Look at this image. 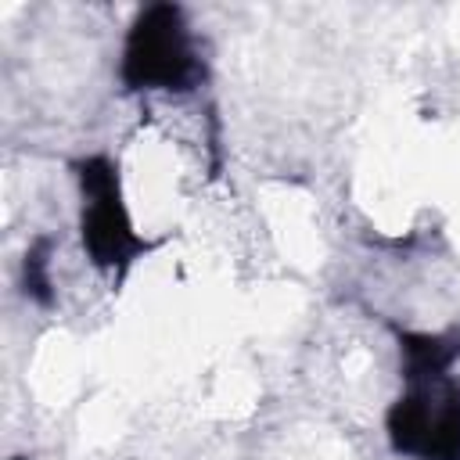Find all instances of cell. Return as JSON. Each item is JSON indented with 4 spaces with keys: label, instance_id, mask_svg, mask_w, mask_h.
<instances>
[{
    "label": "cell",
    "instance_id": "cell-1",
    "mask_svg": "<svg viewBox=\"0 0 460 460\" xmlns=\"http://www.w3.org/2000/svg\"><path fill=\"white\" fill-rule=\"evenodd\" d=\"M119 72L126 90H194L205 68L183 11L172 4H155L140 11L126 36Z\"/></svg>",
    "mask_w": 460,
    "mask_h": 460
},
{
    "label": "cell",
    "instance_id": "cell-2",
    "mask_svg": "<svg viewBox=\"0 0 460 460\" xmlns=\"http://www.w3.org/2000/svg\"><path fill=\"white\" fill-rule=\"evenodd\" d=\"M75 176L83 190V216H79L83 248L93 266L122 273L137 255L151 248V241H144L129 223L119 190V172L104 155H90L75 162Z\"/></svg>",
    "mask_w": 460,
    "mask_h": 460
},
{
    "label": "cell",
    "instance_id": "cell-3",
    "mask_svg": "<svg viewBox=\"0 0 460 460\" xmlns=\"http://www.w3.org/2000/svg\"><path fill=\"white\" fill-rule=\"evenodd\" d=\"M388 442L413 460H460V385L449 377L410 381L388 410Z\"/></svg>",
    "mask_w": 460,
    "mask_h": 460
},
{
    "label": "cell",
    "instance_id": "cell-4",
    "mask_svg": "<svg viewBox=\"0 0 460 460\" xmlns=\"http://www.w3.org/2000/svg\"><path fill=\"white\" fill-rule=\"evenodd\" d=\"M399 349H402L406 381H435V377H446V370L460 356V338L456 334L399 331Z\"/></svg>",
    "mask_w": 460,
    "mask_h": 460
},
{
    "label": "cell",
    "instance_id": "cell-5",
    "mask_svg": "<svg viewBox=\"0 0 460 460\" xmlns=\"http://www.w3.org/2000/svg\"><path fill=\"white\" fill-rule=\"evenodd\" d=\"M50 241L40 237L29 252H25V266H22V277H25V295L36 298L40 305H50L54 302V291H50Z\"/></svg>",
    "mask_w": 460,
    "mask_h": 460
},
{
    "label": "cell",
    "instance_id": "cell-6",
    "mask_svg": "<svg viewBox=\"0 0 460 460\" xmlns=\"http://www.w3.org/2000/svg\"><path fill=\"white\" fill-rule=\"evenodd\" d=\"M14 460H25V456H14Z\"/></svg>",
    "mask_w": 460,
    "mask_h": 460
}]
</instances>
